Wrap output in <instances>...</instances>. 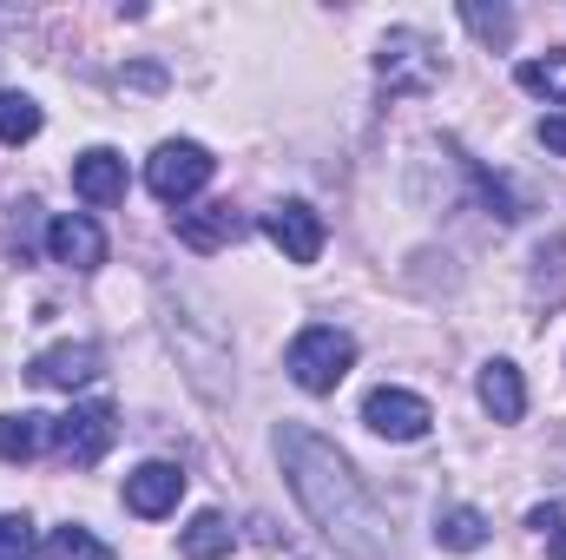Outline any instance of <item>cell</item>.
<instances>
[{
  "mask_svg": "<svg viewBox=\"0 0 566 560\" xmlns=\"http://www.w3.org/2000/svg\"><path fill=\"white\" fill-rule=\"evenodd\" d=\"M376 73H382L396 93H422V86H434L441 60H434L428 33H416V27H396V33L376 46Z\"/></svg>",
  "mask_w": 566,
  "mask_h": 560,
  "instance_id": "cell-5",
  "label": "cell"
},
{
  "mask_svg": "<svg viewBox=\"0 0 566 560\" xmlns=\"http://www.w3.org/2000/svg\"><path fill=\"white\" fill-rule=\"evenodd\" d=\"M488 515L481 508H441L434 515V548H448V554H474V548H488Z\"/></svg>",
  "mask_w": 566,
  "mask_h": 560,
  "instance_id": "cell-15",
  "label": "cell"
},
{
  "mask_svg": "<svg viewBox=\"0 0 566 560\" xmlns=\"http://www.w3.org/2000/svg\"><path fill=\"white\" fill-rule=\"evenodd\" d=\"M231 548H238V535H231L224 515H198V521L185 528V554L191 560H224Z\"/></svg>",
  "mask_w": 566,
  "mask_h": 560,
  "instance_id": "cell-17",
  "label": "cell"
},
{
  "mask_svg": "<svg viewBox=\"0 0 566 560\" xmlns=\"http://www.w3.org/2000/svg\"><path fill=\"white\" fill-rule=\"evenodd\" d=\"M211 172H218V158H211L198 139H165L151 158H145V185H151L158 205H185V198H198V191L211 185Z\"/></svg>",
  "mask_w": 566,
  "mask_h": 560,
  "instance_id": "cell-3",
  "label": "cell"
},
{
  "mask_svg": "<svg viewBox=\"0 0 566 560\" xmlns=\"http://www.w3.org/2000/svg\"><path fill=\"white\" fill-rule=\"evenodd\" d=\"M46 251H53V265H66V271H99V265H106V231H99L93 218H80V211H60V218L46 225Z\"/></svg>",
  "mask_w": 566,
  "mask_h": 560,
  "instance_id": "cell-8",
  "label": "cell"
},
{
  "mask_svg": "<svg viewBox=\"0 0 566 560\" xmlns=\"http://www.w3.org/2000/svg\"><path fill=\"white\" fill-rule=\"evenodd\" d=\"M349 363H356V343H349V330H336V323H310V330H296L290 350H283L290 383L310 390V396H329V390L349 376Z\"/></svg>",
  "mask_w": 566,
  "mask_h": 560,
  "instance_id": "cell-2",
  "label": "cell"
},
{
  "mask_svg": "<svg viewBox=\"0 0 566 560\" xmlns=\"http://www.w3.org/2000/svg\"><path fill=\"white\" fill-rule=\"evenodd\" d=\"M27 376H33L40 390H80V383L99 376V350H93V343H53V350H40V356L27 363Z\"/></svg>",
  "mask_w": 566,
  "mask_h": 560,
  "instance_id": "cell-10",
  "label": "cell"
},
{
  "mask_svg": "<svg viewBox=\"0 0 566 560\" xmlns=\"http://www.w3.org/2000/svg\"><path fill=\"white\" fill-rule=\"evenodd\" d=\"M46 560H113V548H106L93 528L66 521V528H53V535H46Z\"/></svg>",
  "mask_w": 566,
  "mask_h": 560,
  "instance_id": "cell-18",
  "label": "cell"
},
{
  "mask_svg": "<svg viewBox=\"0 0 566 560\" xmlns=\"http://www.w3.org/2000/svg\"><path fill=\"white\" fill-rule=\"evenodd\" d=\"M363 422H369L382 442H422L428 428H434V409H428L416 390H389V383H382V390L363 396Z\"/></svg>",
  "mask_w": 566,
  "mask_h": 560,
  "instance_id": "cell-6",
  "label": "cell"
},
{
  "mask_svg": "<svg viewBox=\"0 0 566 560\" xmlns=\"http://www.w3.org/2000/svg\"><path fill=\"white\" fill-rule=\"evenodd\" d=\"M33 554V521L27 515H0V560H27Z\"/></svg>",
  "mask_w": 566,
  "mask_h": 560,
  "instance_id": "cell-21",
  "label": "cell"
},
{
  "mask_svg": "<svg viewBox=\"0 0 566 560\" xmlns=\"http://www.w3.org/2000/svg\"><path fill=\"white\" fill-rule=\"evenodd\" d=\"M541 145L566 158V113H547V120H541Z\"/></svg>",
  "mask_w": 566,
  "mask_h": 560,
  "instance_id": "cell-23",
  "label": "cell"
},
{
  "mask_svg": "<svg viewBox=\"0 0 566 560\" xmlns=\"http://www.w3.org/2000/svg\"><path fill=\"white\" fill-rule=\"evenodd\" d=\"M73 191H80L86 205H119V198H126V158H119L113 145L80 152V158H73Z\"/></svg>",
  "mask_w": 566,
  "mask_h": 560,
  "instance_id": "cell-11",
  "label": "cell"
},
{
  "mask_svg": "<svg viewBox=\"0 0 566 560\" xmlns=\"http://www.w3.org/2000/svg\"><path fill=\"white\" fill-rule=\"evenodd\" d=\"M40 133V106L27 93H0V145H27Z\"/></svg>",
  "mask_w": 566,
  "mask_h": 560,
  "instance_id": "cell-19",
  "label": "cell"
},
{
  "mask_svg": "<svg viewBox=\"0 0 566 560\" xmlns=\"http://www.w3.org/2000/svg\"><path fill=\"white\" fill-rule=\"evenodd\" d=\"M514 80H521V93H534V100H547V106H566V53L521 60V66H514Z\"/></svg>",
  "mask_w": 566,
  "mask_h": 560,
  "instance_id": "cell-16",
  "label": "cell"
},
{
  "mask_svg": "<svg viewBox=\"0 0 566 560\" xmlns=\"http://www.w3.org/2000/svg\"><path fill=\"white\" fill-rule=\"evenodd\" d=\"M277 462L290 475V495L303 501V515L356 560H382L396 548L389 535V515L376 508V495L363 488V475L349 468V455L336 442H323L316 428L303 422H283L277 428Z\"/></svg>",
  "mask_w": 566,
  "mask_h": 560,
  "instance_id": "cell-1",
  "label": "cell"
},
{
  "mask_svg": "<svg viewBox=\"0 0 566 560\" xmlns=\"http://www.w3.org/2000/svg\"><path fill=\"white\" fill-rule=\"evenodd\" d=\"M178 238H185L191 251H224V245H238V238H244V218H238L231 205H205V211H178Z\"/></svg>",
  "mask_w": 566,
  "mask_h": 560,
  "instance_id": "cell-12",
  "label": "cell"
},
{
  "mask_svg": "<svg viewBox=\"0 0 566 560\" xmlns=\"http://www.w3.org/2000/svg\"><path fill=\"white\" fill-rule=\"evenodd\" d=\"M46 442H53V416H40V409L0 416V462H33Z\"/></svg>",
  "mask_w": 566,
  "mask_h": 560,
  "instance_id": "cell-14",
  "label": "cell"
},
{
  "mask_svg": "<svg viewBox=\"0 0 566 560\" xmlns=\"http://www.w3.org/2000/svg\"><path fill=\"white\" fill-rule=\"evenodd\" d=\"M178 495H185V468H178V462H139V468L126 475V508H133L139 521L171 515Z\"/></svg>",
  "mask_w": 566,
  "mask_h": 560,
  "instance_id": "cell-9",
  "label": "cell"
},
{
  "mask_svg": "<svg viewBox=\"0 0 566 560\" xmlns=\"http://www.w3.org/2000/svg\"><path fill=\"white\" fill-rule=\"evenodd\" d=\"M113 435H119V416H113V403H80V409L53 416V448H60L73 468H93V462L113 448Z\"/></svg>",
  "mask_w": 566,
  "mask_h": 560,
  "instance_id": "cell-4",
  "label": "cell"
},
{
  "mask_svg": "<svg viewBox=\"0 0 566 560\" xmlns=\"http://www.w3.org/2000/svg\"><path fill=\"white\" fill-rule=\"evenodd\" d=\"M264 231H271V245H277L290 265H316L323 258V218H316V205H303V198H283L264 211Z\"/></svg>",
  "mask_w": 566,
  "mask_h": 560,
  "instance_id": "cell-7",
  "label": "cell"
},
{
  "mask_svg": "<svg viewBox=\"0 0 566 560\" xmlns=\"http://www.w3.org/2000/svg\"><path fill=\"white\" fill-rule=\"evenodd\" d=\"M481 409L494 422H521L527 416V383H521V370L507 363V356H494L488 370H481Z\"/></svg>",
  "mask_w": 566,
  "mask_h": 560,
  "instance_id": "cell-13",
  "label": "cell"
},
{
  "mask_svg": "<svg viewBox=\"0 0 566 560\" xmlns=\"http://www.w3.org/2000/svg\"><path fill=\"white\" fill-rule=\"evenodd\" d=\"M534 528L547 535V548H554V560H566V508H534Z\"/></svg>",
  "mask_w": 566,
  "mask_h": 560,
  "instance_id": "cell-22",
  "label": "cell"
},
{
  "mask_svg": "<svg viewBox=\"0 0 566 560\" xmlns=\"http://www.w3.org/2000/svg\"><path fill=\"white\" fill-rule=\"evenodd\" d=\"M461 20H468L488 46H507V40H514V13H507V7H481V0H468Z\"/></svg>",
  "mask_w": 566,
  "mask_h": 560,
  "instance_id": "cell-20",
  "label": "cell"
}]
</instances>
